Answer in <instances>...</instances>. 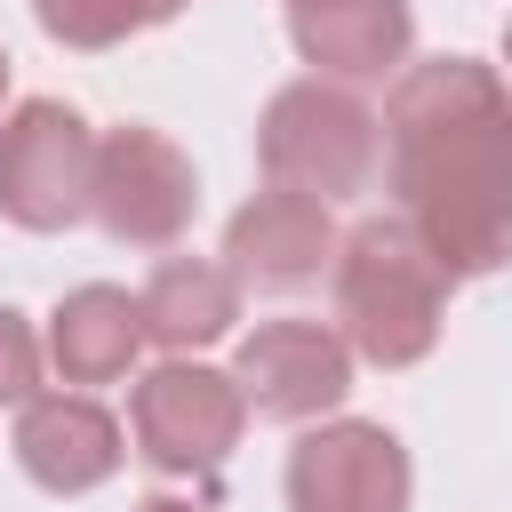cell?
Wrapping results in <instances>:
<instances>
[{"label": "cell", "mask_w": 512, "mask_h": 512, "mask_svg": "<svg viewBox=\"0 0 512 512\" xmlns=\"http://www.w3.org/2000/svg\"><path fill=\"white\" fill-rule=\"evenodd\" d=\"M384 176L400 224L448 280L512 264V88L480 56H424L384 96Z\"/></svg>", "instance_id": "obj_1"}, {"label": "cell", "mask_w": 512, "mask_h": 512, "mask_svg": "<svg viewBox=\"0 0 512 512\" xmlns=\"http://www.w3.org/2000/svg\"><path fill=\"white\" fill-rule=\"evenodd\" d=\"M336 336L352 360L368 368H416L432 344H440V320H448V264L400 224V216H368L336 240Z\"/></svg>", "instance_id": "obj_2"}, {"label": "cell", "mask_w": 512, "mask_h": 512, "mask_svg": "<svg viewBox=\"0 0 512 512\" xmlns=\"http://www.w3.org/2000/svg\"><path fill=\"white\" fill-rule=\"evenodd\" d=\"M256 160H264V176L288 184V192L352 200V192H368V176H376V160H384V120H376L352 88L304 72V80L272 88V104H264V120H256Z\"/></svg>", "instance_id": "obj_3"}, {"label": "cell", "mask_w": 512, "mask_h": 512, "mask_svg": "<svg viewBox=\"0 0 512 512\" xmlns=\"http://www.w3.org/2000/svg\"><path fill=\"white\" fill-rule=\"evenodd\" d=\"M96 136L64 96H24L0 120V216L16 232H72L88 216Z\"/></svg>", "instance_id": "obj_4"}, {"label": "cell", "mask_w": 512, "mask_h": 512, "mask_svg": "<svg viewBox=\"0 0 512 512\" xmlns=\"http://www.w3.org/2000/svg\"><path fill=\"white\" fill-rule=\"evenodd\" d=\"M128 432H136V456L152 472L192 480V472H216L240 448L248 408H240V384L224 368H208V360H160L128 392Z\"/></svg>", "instance_id": "obj_5"}, {"label": "cell", "mask_w": 512, "mask_h": 512, "mask_svg": "<svg viewBox=\"0 0 512 512\" xmlns=\"http://www.w3.org/2000/svg\"><path fill=\"white\" fill-rule=\"evenodd\" d=\"M200 208V176L192 152L144 120L104 128L96 136V176H88V216L120 240V248H168Z\"/></svg>", "instance_id": "obj_6"}, {"label": "cell", "mask_w": 512, "mask_h": 512, "mask_svg": "<svg viewBox=\"0 0 512 512\" xmlns=\"http://www.w3.org/2000/svg\"><path fill=\"white\" fill-rule=\"evenodd\" d=\"M240 384V408L264 416V424H312L328 408H344L352 392V352L328 320H256L240 344H232V368Z\"/></svg>", "instance_id": "obj_7"}, {"label": "cell", "mask_w": 512, "mask_h": 512, "mask_svg": "<svg viewBox=\"0 0 512 512\" xmlns=\"http://www.w3.org/2000/svg\"><path fill=\"white\" fill-rule=\"evenodd\" d=\"M408 448L368 416H328L288 448V512H408Z\"/></svg>", "instance_id": "obj_8"}, {"label": "cell", "mask_w": 512, "mask_h": 512, "mask_svg": "<svg viewBox=\"0 0 512 512\" xmlns=\"http://www.w3.org/2000/svg\"><path fill=\"white\" fill-rule=\"evenodd\" d=\"M336 240L344 232H336L328 200L288 192V184H264L224 224V272L240 288H304V280H320L336 264Z\"/></svg>", "instance_id": "obj_9"}, {"label": "cell", "mask_w": 512, "mask_h": 512, "mask_svg": "<svg viewBox=\"0 0 512 512\" xmlns=\"http://www.w3.org/2000/svg\"><path fill=\"white\" fill-rule=\"evenodd\" d=\"M120 456H128V432H120V416H112L104 400H88V392H40V400L16 408V464H24V480L48 488V496H88V488H104V480L120 472Z\"/></svg>", "instance_id": "obj_10"}, {"label": "cell", "mask_w": 512, "mask_h": 512, "mask_svg": "<svg viewBox=\"0 0 512 512\" xmlns=\"http://www.w3.org/2000/svg\"><path fill=\"white\" fill-rule=\"evenodd\" d=\"M288 40L312 64V80H384L416 48V8L408 0H288Z\"/></svg>", "instance_id": "obj_11"}, {"label": "cell", "mask_w": 512, "mask_h": 512, "mask_svg": "<svg viewBox=\"0 0 512 512\" xmlns=\"http://www.w3.org/2000/svg\"><path fill=\"white\" fill-rule=\"evenodd\" d=\"M144 312V344H160L168 360H192L200 344H224L240 320V280L216 256H160L136 288Z\"/></svg>", "instance_id": "obj_12"}, {"label": "cell", "mask_w": 512, "mask_h": 512, "mask_svg": "<svg viewBox=\"0 0 512 512\" xmlns=\"http://www.w3.org/2000/svg\"><path fill=\"white\" fill-rule=\"evenodd\" d=\"M40 352H48V368H56L64 384H120V376L136 368V352H144V312H136L128 288L88 280V288L56 296Z\"/></svg>", "instance_id": "obj_13"}, {"label": "cell", "mask_w": 512, "mask_h": 512, "mask_svg": "<svg viewBox=\"0 0 512 512\" xmlns=\"http://www.w3.org/2000/svg\"><path fill=\"white\" fill-rule=\"evenodd\" d=\"M184 8L192 0H32L40 32L56 48H120V40H136V32H152Z\"/></svg>", "instance_id": "obj_14"}, {"label": "cell", "mask_w": 512, "mask_h": 512, "mask_svg": "<svg viewBox=\"0 0 512 512\" xmlns=\"http://www.w3.org/2000/svg\"><path fill=\"white\" fill-rule=\"evenodd\" d=\"M40 376H48L40 328H32L16 304H0V408H24V400H40Z\"/></svg>", "instance_id": "obj_15"}, {"label": "cell", "mask_w": 512, "mask_h": 512, "mask_svg": "<svg viewBox=\"0 0 512 512\" xmlns=\"http://www.w3.org/2000/svg\"><path fill=\"white\" fill-rule=\"evenodd\" d=\"M136 512H200V504H184V496H144Z\"/></svg>", "instance_id": "obj_16"}, {"label": "cell", "mask_w": 512, "mask_h": 512, "mask_svg": "<svg viewBox=\"0 0 512 512\" xmlns=\"http://www.w3.org/2000/svg\"><path fill=\"white\" fill-rule=\"evenodd\" d=\"M504 88H512V16H504Z\"/></svg>", "instance_id": "obj_17"}, {"label": "cell", "mask_w": 512, "mask_h": 512, "mask_svg": "<svg viewBox=\"0 0 512 512\" xmlns=\"http://www.w3.org/2000/svg\"><path fill=\"white\" fill-rule=\"evenodd\" d=\"M0 96H8V48H0Z\"/></svg>", "instance_id": "obj_18"}]
</instances>
